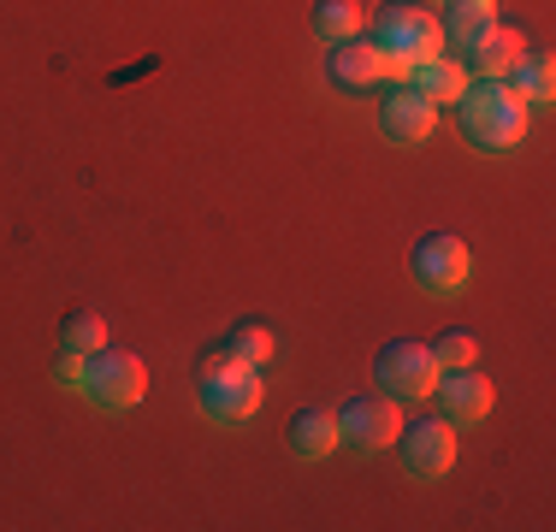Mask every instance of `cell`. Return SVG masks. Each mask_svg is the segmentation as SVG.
<instances>
[{
  "instance_id": "obj_19",
  "label": "cell",
  "mask_w": 556,
  "mask_h": 532,
  "mask_svg": "<svg viewBox=\"0 0 556 532\" xmlns=\"http://www.w3.org/2000/svg\"><path fill=\"white\" fill-rule=\"evenodd\" d=\"M314 30H320V42H350V36H362V7L355 0H314Z\"/></svg>"
},
{
  "instance_id": "obj_9",
  "label": "cell",
  "mask_w": 556,
  "mask_h": 532,
  "mask_svg": "<svg viewBox=\"0 0 556 532\" xmlns=\"http://www.w3.org/2000/svg\"><path fill=\"white\" fill-rule=\"evenodd\" d=\"M432 408L450 420V426H480L492 415V379L473 367H439V379H432Z\"/></svg>"
},
{
  "instance_id": "obj_7",
  "label": "cell",
  "mask_w": 556,
  "mask_h": 532,
  "mask_svg": "<svg viewBox=\"0 0 556 532\" xmlns=\"http://www.w3.org/2000/svg\"><path fill=\"white\" fill-rule=\"evenodd\" d=\"M396 426H403V408H396V396L391 391H355V396H343L338 403V444H350V449H386L391 438H396Z\"/></svg>"
},
{
  "instance_id": "obj_11",
  "label": "cell",
  "mask_w": 556,
  "mask_h": 532,
  "mask_svg": "<svg viewBox=\"0 0 556 532\" xmlns=\"http://www.w3.org/2000/svg\"><path fill=\"white\" fill-rule=\"evenodd\" d=\"M326 77H332V89H343V96H367L386 77V65H379L374 42L350 36V42H326Z\"/></svg>"
},
{
  "instance_id": "obj_6",
  "label": "cell",
  "mask_w": 556,
  "mask_h": 532,
  "mask_svg": "<svg viewBox=\"0 0 556 532\" xmlns=\"http://www.w3.org/2000/svg\"><path fill=\"white\" fill-rule=\"evenodd\" d=\"M374 379H379V391H391V396H396V403H427V396H432V379H439L432 343H415V338H391V343H379V355H374Z\"/></svg>"
},
{
  "instance_id": "obj_16",
  "label": "cell",
  "mask_w": 556,
  "mask_h": 532,
  "mask_svg": "<svg viewBox=\"0 0 556 532\" xmlns=\"http://www.w3.org/2000/svg\"><path fill=\"white\" fill-rule=\"evenodd\" d=\"M503 77H509V89L527 106H545L556 96V60H551V53H521V60H515Z\"/></svg>"
},
{
  "instance_id": "obj_14",
  "label": "cell",
  "mask_w": 556,
  "mask_h": 532,
  "mask_svg": "<svg viewBox=\"0 0 556 532\" xmlns=\"http://www.w3.org/2000/svg\"><path fill=\"white\" fill-rule=\"evenodd\" d=\"M492 24H497V0H444L439 30H444V42H450V48L468 53L485 30H492Z\"/></svg>"
},
{
  "instance_id": "obj_10",
  "label": "cell",
  "mask_w": 556,
  "mask_h": 532,
  "mask_svg": "<svg viewBox=\"0 0 556 532\" xmlns=\"http://www.w3.org/2000/svg\"><path fill=\"white\" fill-rule=\"evenodd\" d=\"M379 130H386L391 142H403V149H415V142H432V130H439V106H432L420 89H391L386 101H379Z\"/></svg>"
},
{
  "instance_id": "obj_21",
  "label": "cell",
  "mask_w": 556,
  "mask_h": 532,
  "mask_svg": "<svg viewBox=\"0 0 556 532\" xmlns=\"http://www.w3.org/2000/svg\"><path fill=\"white\" fill-rule=\"evenodd\" d=\"M54 384H60V391H84V355H77V350H60Z\"/></svg>"
},
{
  "instance_id": "obj_2",
  "label": "cell",
  "mask_w": 556,
  "mask_h": 532,
  "mask_svg": "<svg viewBox=\"0 0 556 532\" xmlns=\"http://www.w3.org/2000/svg\"><path fill=\"white\" fill-rule=\"evenodd\" d=\"M367 42L379 48L386 77H408L420 60L444 53V30H439V18H432L427 7H415V0H391V7H379L374 36H367Z\"/></svg>"
},
{
  "instance_id": "obj_12",
  "label": "cell",
  "mask_w": 556,
  "mask_h": 532,
  "mask_svg": "<svg viewBox=\"0 0 556 532\" xmlns=\"http://www.w3.org/2000/svg\"><path fill=\"white\" fill-rule=\"evenodd\" d=\"M408 77H415L408 89H420V96H427L432 106H456L462 89L473 84V77H468V60H462V53H432V60H420Z\"/></svg>"
},
{
  "instance_id": "obj_8",
  "label": "cell",
  "mask_w": 556,
  "mask_h": 532,
  "mask_svg": "<svg viewBox=\"0 0 556 532\" xmlns=\"http://www.w3.org/2000/svg\"><path fill=\"white\" fill-rule=\"evenodd\" d=\"M408 273H415V284L432 290V296H456L473 273V255L456 231H427L415 243V255H408Z\"/></svg>"
},
{
  "instance_id": "obj_1",
  "label": "cell",
  "mask_w": 556,
  "mask_h": 532,
  "mask_svg": "<svg viewBox=\"0 0 556 532\" xmlns=\"http://www.w3.org/2000/svg\"><path fill=\"white\" fill-rule=\"evenodd\" d=\"M456 113H462V137H468L473 149H485V154L521 149L527 125H533V106L515 96L503 77H480V84H468V89H462V101H456Z\"/></svg>"
},
{
  "instance_id": "obj_4",
  "label": "cell",
  "mask_w": 556,
  "mask_h": 532,
  "mask_svg": "<svg viewBox=\"0 0 556 532\" xmlns=\"http://www.w3.org/2000/svg\"><path fill=\"white\" fill-rule=\"evenodd\" d=\"M84 396L96 408H137L142 396H149V367H142V355L130 350H113V343H101L96 355H84Z\"/></svg>"
},
{
  "instance_id": "obj_15",
  "label": "cell",
  "mask_w": 556,
  "mask_h": 532,
  "mask_svg": "<svg viewBox=\"0 0 556 532\" xmlns=\"http://www.w3.org/2000/svg\"><path fill=\"white\" fill-rule=\"evenodd\" d=\"M521 53H527L521 30H509V24H492V30H485L480 42L468 48V65H473L480 77H503L515 60H521Z\"/></svg>"
},
{
  "instance_id": "obj_17",
  "label": "cell",
  "mask_w": 556,
  "mask_h": 532,
  "mask_svg": "<svg viewBox=\"0 0 556 532\" xmlns=\"http://www.w3.org/2000/svg\"><path fill=\"white\" fill-rule=\"evenodd\" d=\"M219 350H225V355H237V362H249V367H267L273 355H278V338H273L267 319H237V326L225 331Z\"/></svg>"
},
{
  "instance_id": "obj_13",
  "label": "cell",
  "mask_w": 556,
  "mask_h": 532,
  "mask_svg": "<svg viewBox=\"0 0 556 532\" xmlns=\"http://www.w3.org/2000/svg\"><path fill=\"white\" fill-rule=\"evenodd\" d=\"M285 438H290V449H296V456H332V449H338V408L302 403L296 415H290Z\"/></svg>"
},
{
  "instance_id": "obj_5",
  "label": "cell",
  "mask_w": 556,
  "mask_h": 532,
  "mask_svg": "<svg viewBox=\"0 0 556 532\" xmlns=\"http://www.w3.org/2000/svg\"><path fill=\"white\" fill-rule=\"evenodd\" d=\"M391 444H396V461H403L408 479H444L456 468V426H450L439 408L420 415V420H403Z\"/></svg>"
},
{
  "instance_id": "obj_3",
  "label": "cell",
  "mask_w": 556,
  "mask_h": 532,
  "mask_svg": "<svg viewBox=\"0 0 556 532\" xmlns=\"http://www.w3.org/2000/svg\"><path fill=\"white\" fill-rule=\"evenodd\" d=\"M195 403H202V415L214 426H243L261 408V367L214 350L202 362V372H195Z\"/></svg>"
},
{
  "instance_id": "obj_18",
  "label": "cell",
  "mask_w": 556,
  "mask_h": 532,
  "mask_svg": "<svg viewBox=\"0 0 556 532\" xmlns=\"http://www.w3.org/2000/svg\"><path fill=\"white\" fill-rule=\"evenodd\" d=\"M60 343H65V350H77V355H96L101 343H108V314H101V308H65Z\"/></svg>"
},
{
  "instance_id": "obj_20",
  "label": "cell",
  "mask_w": 556,
  "mask_h": 532,
  "mask_svg": "<svg viewBox=\"0 0 556 532\" xmlns=\"http://www.w3.org/2000/svg\"><path fill=\"white\" fill-rule=\"evenodd\" d=\"M432 362L439 367H473L480 362V338H473V326H444L439 338H432Z\"/></svg>"
}]
</instances>
